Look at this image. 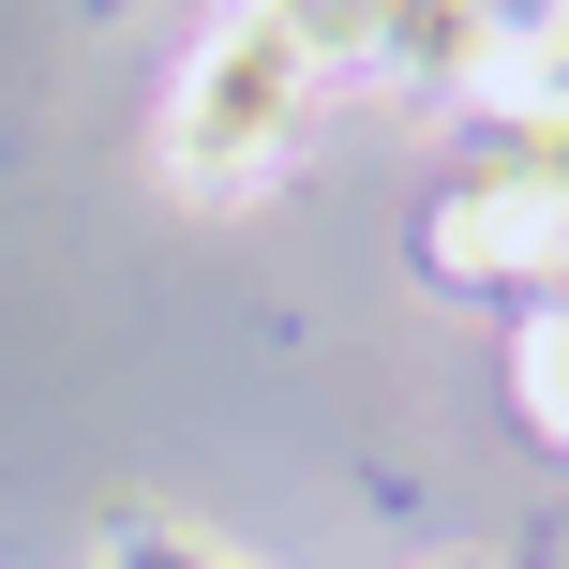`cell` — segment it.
<instances>
[{
    "instance_id": "cell-2",
    "label": "cell",
    "mask_w": 569,
    "mask_h": 569,
    "mask_svg": "<svg viewBox=\"0 0 569 569\" xmlns=\"http://www.w3.org/2000/svg\"><path fill=\"white\" fill-rule=\"evenodd\" d=\"M390 60L405 90H495V60H510V30H495V0H390Z\"/></svg>"
},
{
    "instance_id": "cell-4",
    "label": "cell",
    "mask_w": 569,
    "mask_h": 569,
    "mask_svg": "<svg viewBox=\"0 0 569 569\" xmlns=\"http://www.w3.org/2000/svg\"><path fill=\"white\" fill-rule=\"evenodd\" d=\"M510 390H525V420H540L555 450H569V284H555L540 315H525V345H510Z\"/></svg>"
},
{
    "instance_id": "cell-5",
    "label": "cell",
    "mask_w": 569,
    "mask_h": 569,
    "mask_svg": "<svg viewBox=\"0 0 569 569\" xmlns=\"http://www.w3.org/2000/svg\"><path fill=\"white\" fill-rule=\"evenodd\" d=\"M106 569H240V555L196 540V525H166V510H106Z\"/></svg>"
},
{
    "instance_id": "cell-3",
    "label": "cell",
    "mask_w": 569,
    "mask_h": 569,
    "mask_svg": "<svg viewBox=\"0 0 569 569\" xmlns=\"http://www.w3.org/2000/svg\"><path fill=\"white\" fill-rule=\"evenodd\" d=\"M240 16H270L315 76H360V60L390 46V0H240Z\"/></svg>"
},
{
    "instance_id": "cell-6",
    "label": "cell",
    "mask_w": 569,
    "mask_h": 569,
    "mask_svg": "<svg viewBox=\"0 0 569 569\" xmlns=\"http://www.w3.org/2000/svg\"><path fill=\"white\" fill-rule=\"evenodd\" d=\"M420 569H495V555H420Z\"/></svg>"
},
{
    "instance_id": "cell-1",
    "label": "cell",
    "mask_w": 569,
    "mask_h": 569,
    "mask_svg": "<svg viewBox=\"0 0 569 569\" xmlns=\"http://www.w3.org/2000/svg\"><path fill=\"white\" fill-rule=\"evenodd\" d=\"M300 106H315V60L284 46L270 16H210L196 60H180V90H166V180H180V196L270 180L284 136H300Z\"/></svg>"
}]
</instances>
